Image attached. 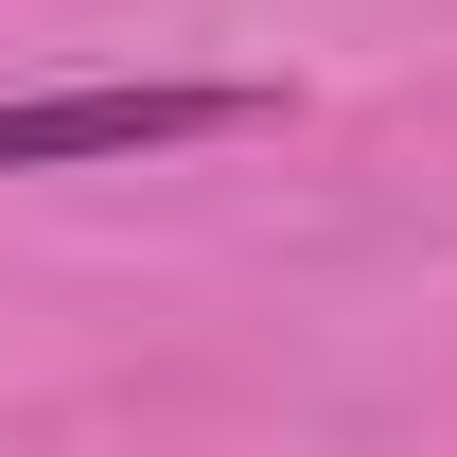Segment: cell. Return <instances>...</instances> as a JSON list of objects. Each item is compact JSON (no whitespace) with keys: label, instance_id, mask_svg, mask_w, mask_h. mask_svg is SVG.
I'll list each match as a JSON object with an SVG mask.
<instances>
[{"label":"cell","instance_id":"1","mask_svg":"<svg viewBox=\"0 0 457 457\" xmlns=\"http://www.w3.org/2000/svg\"><path fill=\"white\" fill-rule=\"evenodd\" d=\"M228 123H264V88H228V71H141V88H36V106H0V176L159 159V141H228Z\"/></svg>","mask_w":457,"mask_h":457}]
</instances>
